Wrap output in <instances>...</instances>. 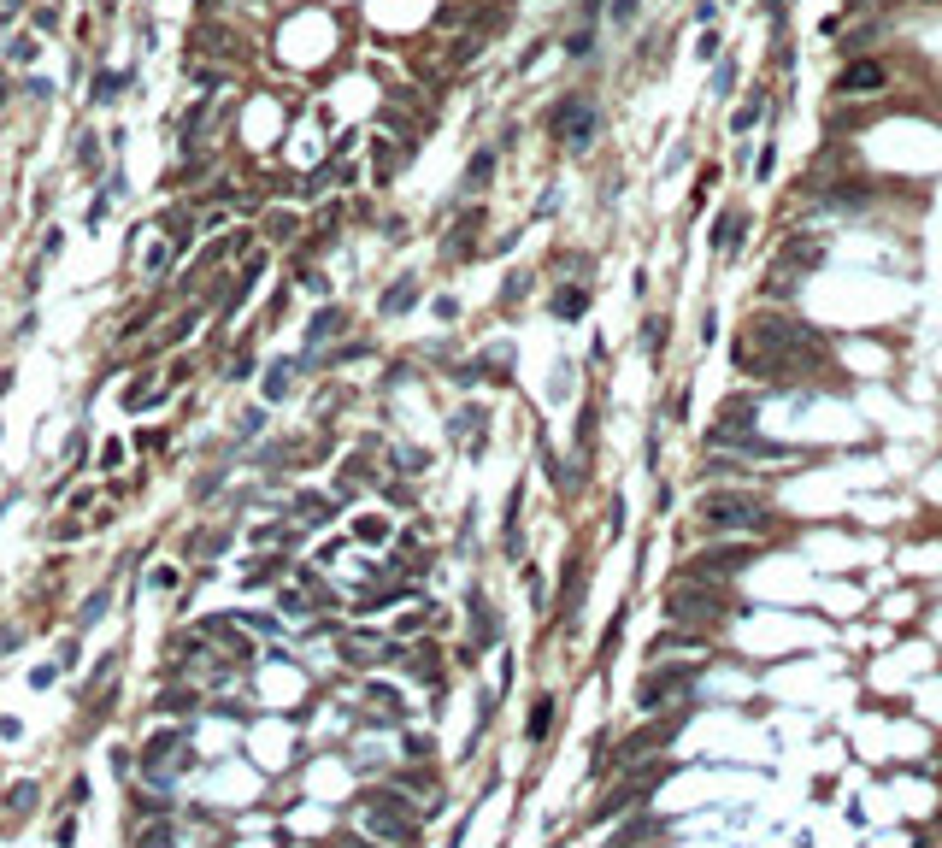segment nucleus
<instances>
[{"mask_svg": "<svg viewBox=\"0 0 942 848\" xmlns=\"http://www.w3.org/2000/svg\"><path fill=\"white\" fill-rule=\"evenodd\" d=\"M636 6H642V0H613V24H631Z\"/></svg>", "mask_w": 942, "mask_h": 848, "instance_id": "obj_34", "label": "nucleus"}, {"mask_svg": "<svg viewBox=\"0 0 942 848\" xmlns=\"http://www.w3.org/2000/svg\"><path fill=\"white\" fill-rule=\"evenodd\" d=\"M354 530H359V537H365V542H383V537H389V524H383V519H359Z\"/></svg>", "mask_w": 942, "mask_h": 848, "instance_id": "obj_31", "label": "nucleus"}, {"mask_svg": "<svg viewBox=\"0 0 942 848\" xmlns=\"http://www.w3.org/2000/svg\"><path fill=\"white\" fill-rule=\"evenodd\" d=\"M707 477H748V466H731V459H713V466H707Z\"/></svg>", "mask_w": 942, "mask_h": 848, "instance_id": "obj_32", "label": "nucleus"}, {"mask_svg": "<svg viewBox=\"0 0 942 848\" xmlns=\"http://www.w3.org/2000/svg\"><path fill=\"white\" fill-rule=\"evenodd\" d=\"M6 53H12V66H30V59H35V35H18Z\"/></svg>", "mask_w": 942, "mask_h": 848, "instance_id": "obj_29", "label": "nucleus"}, {"mask_svg": "<svg viewBox=\"0 0 942 848\" xmlns=\"http://www.w3.org/2000/svg\"><path fill=\"white\" fill-rule=\"evenodd\" d=\"M595 130H601V113H595V100H589V95L553 100V113H548V136H553V142H566L571 153H584V147L595 142Z\"/></svg>", "mask_w": 942, "mask_h": 848, "instance_id": "obj_4", "label": "nucleus"}, {"mask_svg": "<svg viewBox=\"0 0 942 848\" xmlns=\"http://www.w3.org/2000/svg\"><path fill=\"white\" fill-rule=\"evenodd\" d=\"M589 48H595V30L584 24V30H577V35L566 42V53H571V59H589Z\"/></svg>", "mask_w": 942, "mask_h": 848, "instance_id": "obj_28", "label": "nucleus"}, {"mask_svg": "<svg viewBox=\"0 0 942 848\" xmlns=\"http://www.w3.org/2000/svg\"><path fill=\"white\" fill-rule=\"evenodd\" d=\"M548 731H553V695H542V702L530 707V725H524V736H530V742H542Z\"/></svg>", "mask_w": 942, "mask_h": 848, "instance_id": "obj_16", "label": "nucleus"}, {"mask_svg": "<svg viewBox=\"0 0 942 848\" xmlns=\"http://www.w3.org/2000/svg\"><path fill=\"white\" fill-rule=\"evenodd\" d=\"M671 772H678L671 760H654V766H642V760H636V766H631V778H624V783L613 789V796H607L601 807H595V819H618V813H631V807H642V801H648L654 789H660V783L671 778Z\"/></svg>", "mask_w": 942, "mask_h": 848, "instance_id": "obj_6", "label": "nucleus"}, {"mask_svg": "<svg viewBox=\"0 0 942 848\" xmlns=\"http://www.w3.org/2000/svg\"><path fill=\"white\" fill-rule=\"evenodd\" d=\"M872 89H883V66H877V59H854V66H843V77H836V95H872Z\"/></svg>", "mask_w": 942, "mask_h": 848, "instance_id": "obj_10", "label": "nucleus"}, {"mask_svg": "<svg viewBox=\"0 0 942 848\" xmlns=\"http://www.w3.org/2000/svg\"><path fill=\"white\" fill-rule=\"evenodd\" d=\"M289 377H294V365H289V359H277L271 372H265V395H271V401H283V395H289Z\"/></svg>", "mask_w": 942, "mask_h": 848, "instance_id": "obj_21", "label": "nucleus"}, {"mask_svg": "<svg viewBox=\"0 0 942 848\" xmlns=\"http://www.w3.org/2000/svg\"><path fill=\"white\" fill-rule=\"evenodd\" d=\"M6 89H12V82H6V77H0V106H6Z\"/></svg>", "mask_w": 942, "mask_h": 848, "instance_id": "obj_38", "label": "nucleus"}, {"mask_svg": "<svg viewBox=\"0 0 942 848\" xmlns=\"http://www.w3.org/2000/svg\"><path fill=\"white\" fill-rule=\"evenodd\" d=\"M118 89H124V77H118V71H100V77H95V106H106Z\"/></svg>", "mask_w": 942, "mask_h": 848, "instance_id": "obj_26", "label": "nucleus"}, {"mask_svg": "<svg viewBox=\"0 0 942 848\" xmlns=\"http://www.w3.org/2000/svg\"><path fill=\"white\" fill-rule=\"evenodd\" d=\"M666 825L660 819H631V825H618V843H642V836H660Z\"/></svg>", "mask_w": 942, "mask_h": 848, "instance_id": "obj_22", "label": "nucleus"}, {"mask_svg": "<svg viewBox=\"0 0 942 848\" xmlns=\"http://www.w3.org/2000/svg\"><path fill=\"white\" fill-rule=\"evenodd\" d=\"M118 459H124V442H106V448H100V472H113Z\"/></svg>", "mask_w": 942, "mask_h": 848, "instance_id": "obj_33", "label": "nucleus"}, {"mask_svg": "<svg viewBox=\"0 0 942 848\" xmlns=\"http://www.w3.org/2000/svg\"><path fill=\"white\" fill-rule=\"evenodd\" d=\"M701 678V666H666V671H648L642 684H636V707L642 713H654L660 702H671V695H683V689Z\"/></svg>", "mask_w": 942, "mask_h": 848, "instance_id": "obj_8", "label": "nucleus"}, {"mask_svg": "<svg viewBox=\"0 0 942 848\" xmlns=\"http://www.w3.org/2000/svg\"><path fill=\"white\" fill-rule=\"evenodd\" d=\"M748 566H754V542H725V548H707V554H695L683 571L725 584V577H736V571H748Z\"/></svg>", "mask_w": 942, "mask_h": 848, "instance_id": "obj_7", "label": "nucleus"}, {"mask_svg": "<svg viewBox=\"0 0 942 848\" xmlns=\"http://www.w3.org/2000/svg\"><path fill=\"white\" fill-rule=\"evenodd\" d=\"M412 301H419V283H412V278H401L389 294H383V312H406Z\"/></svg>", "mask_w": 942, "mask_h": 848, "instance_id": "obj_20", "label": "nucleus"}, {"mask_svg": "<svg viewBox=\"0 0 942 848\" xmlns=\"http://www.w3.org/2000/svg\"><path fill=\"white\" fill-rule=\"evenodd\" d=\"M801 278H807V271H796V265H772V271H765V294H772V301H789V294L801 289Z\"/></svg>", "mask_w": 942, "mask_h": 848, "instance_id": "obj_13", "label": "nucleus"}, {"mask_svg": "<svg viewBox=\"0 0 942 848\" xmlns=\"http://www.w3.org/2000/svg\"><path fill=\"white\" fill-rule=\"evenodd\" d=\"M718 424H754V395H731L718 407Z\"/></svg>", "mask_w": 942, "mask_h": 848, "instance_id": "obj_18", "label": "nucleus"}, {"mask_svg": "<svg viewBox=\"0 0 942 848\" xmlns=\"http://www.w3.org/2000/svg\"><path fill=\"white\" fill-rule=\"evenodd\" d=\"M683 725H689V707H678V713H666V718H654V725H642V731H636V736H624V742H618V754H613V760H595V772H618V766H636V760H642V754L666 749V742H671V736L683 731Z\"/></svg>", "mask_w": 942, "mask_h": 848, "instance_id": "obj_5", "label": "nucleus"}, {"mask_svg": "<svg viewBox=\"0 0 942 848\" xmlns=\"http://www.w3.org/2000/svg\"><path fill=\"white\" fill-rule=\"evenodd\" d=\"M872 207V189L866 183H830L819 195V212H866Z\"/></svg>", "mask_w": 942, "mask_h": 848, "instance_id": "obj_11", "label": "nucleus"}, {"mask_svg": "<svg viewBox=\"0 0 942 848\" xmlns=\"http://www.w3.org/2000/svg\"><path fill=\"white\" fill-rule=\"evenodd\" d=\"M489 171H495V147H483V153L466 165V183H459V195H477V189L489 183Z\"/></svg>", "mask_w": 942, "mask_h": 848, "instance_id": "obj_15", "label": "nucleus"}, {"mask_svg": "<svg viewBox=\"0 0 942 848\" xmlns=\"http://www.w3.org/2000/svg\"><path fill=\"white\" fill-rule=\"evenodd\" d=\"M242 430H247V436H260V430H265V407H254V412H247V419H242Z\"/></svg>", "mask_w": 942, "mask_h": 848, "instance_id": "obj_35", "label": "nucleus"}, {"mask_svg": "<svg viewBox=\"0 0 942 848\" xmlns=\"http://www.w3.org/2000/svg\"><path fill=\"white\" fill-rule=\"evenodd\" d=\"M471 619H477V642H495V636H501V624H495V613H489L483 595H471Z\"/></svg>", "mask_w": 942, "mask_h": 848, "instance_id": "obj_19", "label": "nucleus"}, {"mask_svg": "<svg viewBox=\"0 0 942 848\" xmlns=\"http://www.w3.org/2000/svg\"><path fill=\"white\" fill-rule=\"evenodd\" d=\"M106 601H113V589H95V595H89V601H82L77 624H100V613H106Z\"/></svg>", "mask_w": 942, "mask_h": 848, "instance_id": "obj_23", "label": "nucleus"}, {"mask_svg": "<svg viewBox=\"0 0 942 848\" xmlns=\"http://www.w3.org/2000/svg\"><path fill=\"white\" fill-rule=\"evenodd\" d=\"M742 242V212H718L713 218V254H731Z\"/></svg>", "mask_w": 942, "mask_h": 848, "instance_id": "obj_14", "label": "nucleus"}, {"mask_svg": "<svg viewBox=\"0 0 942 848\" xmlns=\"http://www.w3.org/2000/svg\"><path fill=\"white\" fill-rule=\"evenodd\" d=\"M695 519H701L707 537H736V530H754V537H760V530H772V506L748 490H718L695 506Z\"/></svg>", "mask_w": 942, "mask_h": 848, "instance_id": "obj_2", "label": "nucleus"}, {"mask_svg": "<svg viewBox=\"0 0 942 848\" xmlns=\"http://www.w3.org/2000/svg\"><path fill=\"white\" fill-rule=\"evenodd\" d=\"M642 342H648V354L660 359V348H666V318H648V325H642Z\"/></svg>", "mask_w": 942, "mask_h": 848, "instance_id": "obj_27", "label": "nucleus"}, {"mask_svg": "<svg viewBox=\"0 0 942 848\" xmlns=\"http://www.w3.org/2000/svg\"><path fill=\"white\" fill-rule=\"evenodd\" d=\"M666 613L678 624H695V631H718L725 624V613H731V601H725V589H713V577H671L666 584Z\"/></svg>", "mask_w": 942, "mask_h": 848, "instance_id": "obj_3", "label": "nucleus"}, {"mask_svg": "<svg viewBox=\"0 0 942 848\" xmlns=\"http://www.w3.org/2000/svg\"><path fill=\"white\" fill-rule=\"evenodd\" d=\"M783 12H789V0H772V18H783Z\"/></svg>", "mask_w": 942, "mask_h": 848, "instance_id": "obj_37", "label": "nucleus"}, {"mask_svg": "<svg viewBox=\"0 0 942 848\" xmlns=\"http://www.w3.org/2000/svg\"><path fill=\"white\" fill-rule=\"evenodd\" d=\"M336 325H341V312H336V307H330V312H318V318H312V325H307V342L318 348V342H325V336H330V330H336Z\"/></svg>", "mask_w": 942, "mask_h": 848, "instance_id": "obj_24", "label": "nucleus"}, {"mask_svg": "<svg viewBox=\"0 0 942 848\" xmlns=\"http://www.w3.org/2000/svg\"><path fill=\"white\" fill-rule=\"evenodd\" d=\"M6 807H12V813H30L35 807V783H12V789H6Z\"/></svg>", "mask_w": 942, "mask_h": 848, "instance_id": "obj_25", "label": "nucleus"}, {"mask_svg": "<svg viewBox=\"0 0 942 848\" xmlns=\"http://www.w3.org/2000/svg\"><path fill=\"white\" fill-rule=\"evenodd\" d=\"M136 836H142V843H165V836H171V825H142Z\"/></svg>", "mask_w": 942, "mask_h": 848, "instance_id": "obj_36", "label": "nucleus"}, {"mask_svg": "<svg viewBox=\"0 0 942 848\" xmlns=\"http://www.w3.org/2000/svg\"><path fill=\"white\" fill-rule=\"evenodd\" d=\"M778 260L796 265V271H819V265H825V242H819L812 230H796V236L778 247Z\"/></svg>", "mask_w": 942, "mask_h": 848, "instance_id": "obj_9", "label": "nucleus"}, {"mask_svg": "<svg viewBox=\"0 0 942 848\" xmlns=\"http://www.w3.org/2000/svg\"><path fill=\"white\" fill-rule=\"evenodd\" d=\"M160 395H165V389H160V377H136V389H124V407L142 412L147 401H160Z\"/></svg>", "mask_w": 942, "mask_h": 848, "instance_id": "obj_17", "label": "nucleus"}, {"mask_svg": "<svg viewBox=\"0 0 942 848\" xmlns=\"http://www.w3.org/2000/svg\"><path fill=\"white\" fill-rule=\"evenodd\" d=\"M760 113H765L760 100H754V106H742V113H736V118H731V130H754V124H760Z\"/></svg>", "mask_w": 942, "mask_h": 848, "instance_id": "obj_30", "label": "nucleus"}, {"mask_svg": "<svg viewBox=\"0 0 942 848\" xmlns=\"http://www.w3.org/2000/svg\"><path fill=\"white\" fill-rule=\"evenodd\" d=\"M819 359H825L819 330L801 325V318H783V312H760L742 330V342H736V365L754 377H801Z\"/></svg>", "mask_w": 942, "mask_h": 848, "instance_id": "obj_1", "label": "nucleus"}, {"mask_svg": "<svg viewBox=\"0 0 942 848\" xmlns=\"http://www.w3.org/2000/svg\"><path fill=\"white\" fill-rule=\"evenodd\" d=\"M548 312H553V318H584V312H589V289H584V283H566V289L548 301Z\"/></svg>", "mask_w": 942, "mask_h": 848, "instance_id": "obj_12", "label": "nucleus"}]
</instances>
